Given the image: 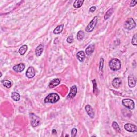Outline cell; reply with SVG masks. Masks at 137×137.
<instances>
[{
  "mask_svg": "<svg viewBox=\"0 0 137 137\" xmlns=\"http://www.w3.org/2000/svg\"><path fill=\"white\" fill-rule=\"evenodd\" d=\"M109 66L113 71H117L121 68V63L117 58H113L109 62Z\"/></svg>",
  "mask_w": 137,
  "mask_h": 137,
  "instance_id": "obj_1",
  "label": "cell"
},
{
  "mask_svg": "<svg viewBox=\"0 0 137 137\" xmlns=\"http://www.w3.org/2000/svg\"><path fill=\"white\" fill-rule=\"evenodd\" d=\"M60 100V97L57 94L52 93L47 95L44 99L45 103H55L57 102Z\"/></svg>",
  "mask_w": 137,
  "mask_h": 137,
  "instance_id": "obj_2",
  "label": "cell"
},
{
  "mask_svg": "<svg viewBox=\"0 0 137 137\" xmlns=\"http://www.w3.org/2000/svg\"><path fill=\"white\" fill-rule=\"evenodd\" d=\"M136 26V24L134 19L132 18H130L127 19L126 21H125L124 27L125 28L127 29V30H131L132 29L134 28Z\"/></svg>",
  "mask_w": 137,
  "mask_h": 137,
  "instance_id": "obj_3",
  "label": "cell"
},
{
  "mask_svg": "<svg viewBox=\"0 0 137 137\" xmlns=\"http://www.w3.org/2000/svg\"><path fill=\"white\" fill-rule=\"evenodd\" d=\"M97 20H98L97 17L96 16L92 19V20L89 23V24L87 25L86 28V31L88 33L91 32L94 30V28H95L96 25H97Z\"/></svg>",
  "mask_w": 137,
  "mask_h": 137,
  "instance_id": "obj_4",
  "label": "cell"
},
{
  "mask_svg": "<svg viewBox=\"0 0 137 137\" xmlns=\"http://www.w3.org/2000/svg\"><path fill=\"white\" fill-rule=\"evenodd\" d=\"M122 104L125 107L130 109V110H132L134 108V102L130 99H125L123 100Z\"/></svg>",
  "mask_w": 137,
  "mask_h": 137,
  "instance_id": "obj_5",
  "label": "cell"
},
{
  "mask_svg": "<svg viewBox=\"0 0 137 137\" xmlns=\"http://www.w3.org/2000/svg\"><path fill=\"white\" fill-rule=\"evenodd\" d=\"M31 118V125L33 127H36L38 126L40 123V119L39 117L36 116L34 113H31L30 114Z\"/></svg>",
  "mask_w": 137,
  "mask_h": 137,
  "instance_id": "obj_6",
  "label": "cell"
},
{
  "mask_svg": "<svg viewBox=\"0 0 137 137\" xmlns=\"http://www.w3.org/2000/svg\"><path fill=\"white\" fill-rule=\"evenodd\" d=\"M124 129L127 131L130 132H137V127L136 125L130 123H127L124 125Z\"/></svg>",
  "mask_w": 137,
  "mask_h": 137,
  "instance_id": "obj_7",
  "label": "cell"
},
{
  "mask_svg": "<svg viewBox=\"0 0 137 137\" xmlns=\"http://www.w3.org/2000/svg\"><path fill=\"white\" fill-rule=\"evenodd\" d=\"M36 75V72H35L34 68L32 66H30L27 70L26 72V76L27 78H32Z\"/></svg>",
  "mask_w": 137,
  "mask_h": 137,
  "instance_id": "obj_8",
  "label": "cell"
},
{
  "mask_svg": "<svg viewBox=\"0 0 137 137\" xmlns=\"http://www.w3.org/2000/svg\"><path fill=\"white\" fill-rule=\"evenodd\" d=\"M77 93V87H76V86L74 85L71 87L70 92L68 96V98H69V99L73 98V97L76 96Z\"/></svg>",
  "mask_w": 137,
  "mask_h": 137,
  "instance_id": "obj_9",
  "label": "cell"
},
{
  "mask_svg": "<svg viewBox=\"0 0 137 137\" xmlns=\"http://www.w3.org/2000/svg\"><path fill=\"white\" fill-rule=\"evenodd\" d=\"M25 66L24 64L23 63H20L18 64V65H16L13 67V70L17 72H20L23 71V70L25 69Z\"/></svg>",
  "mask_w": 137,
  "mask_h": 137,
  "instance_id": "obj_10",
  "label": "cell"
},
{
  "mask_svg": "<svg viewBox=\"0 0 137 137\" xmlns=\"http://www.w3.org/2000/svg\"><path fill=\"white\" fill-rule=\"evenodd\" d=\"M128 84L129 87L131 88L134 87L136 85V80L132 76H130L128 78Z\"/></svg>",
  "mask_w": 137,
  "mask_h": 137,
  "instance_id": "obj_11",
  "label": "cell"
},
{
  "mask_svg": "<svg viewBox=\"0 0 137 137\" xmlns=\"http://www.w3.org/2000/svg\"><path fill=\"white\" fill-rule=\"evenodd\" d=\"M85 109L86 111L87 114L89 115V116L91 117L92 118H93L94 117V113L92 108L91 107V105H87L85 107Z\"/></svg>",
  "mask_w": 137,
  "mask_h": 137,
  "instance_id": "obj_12",
  "label": "cell"
},
{
  "mask_svg": "<svg viewBox=\"0 0 137 137\" xmlns=\"http://www.w3.org/2000/svg\"><path fill=\"white\" fill-rule=\"evenodd\" d=\"M122 84V81L120 78H116L113 80L112 85L113 87L116 89H118V88L120 86V85Z\"/></svg>",
  "mask_w": 137,
  "mask_h": 137,
  "instance_id": "obj_13",
  "label": "cell"
},
{
  "mask_svg": "<svg viewBox=\"0 0 137 137\" xmlns=\"http://www.w3.org/2000/svg\"><path fill=\"white\" fill-rule=\"evenodd\" d=\"M60 83V80L59 79H54L52 80V81H51L49 84V87L50 89H52V88H54L57 86L58 85H59Z\"/></svg>",
  "mask_w": 137,
  "mask_h": 137,
  "instance_id": "obj_14",
  "label": "cell"
},
{
  "mask_svg": "<svg viewBox=\"0 0 137 137\" xmlns=\"http://www.w3.org/2000/svg\"><path fill=\"white\" fill-rule=\"evenodd\" d=\"M43 50H44V46L42 44H40L39 46H38L36 49V56H40L42 54Z\"/></svg>",
  "mask_w": 137,
  "mask_h": 137,
  "instance_id": "obj_15",
  "label": "cell"
},
{
  "mask_svg": "<svg viewBox=\"0 0 137 137\" xmlns=\"http://www.w3.org/2000/svg\"><path fill=\"white\" fill-rule=\"evenodd\" d=\"M77 58L80 62H83L85 58V54L83 51H80L77 54Z\"/></svg>",
  "mask_w": 137,
  "mask_h": 137,
  "instance_id": "obj_16",
  "label": "cell"
},
{
  "mask_svg": "<svg viewBox=\"0 0 137 137\" xmlns=\"http://www.w3.org/2000/svg\"><path fill=\"white\" fill-rule=\"evenodd\" d=\"M94 46L93 44H91L86 49V53L87 55H91L94 50Z\"/></svg>",
  "mask_w": 137,
  "mask_h": 137,
  "instance_id": "obj_17",
  "label": "cell"
},
{
  "mask_svg": "<svg viewBox=\"0 0 137 137\" xmlns=\"http://www.w3.org/2000/svg\"><path fill=\"white\" fill-rule=\"evenodd\" d=\"M63 28H64L63 25H59V26H57L56 28L54 29L53 32L55 34H59L62 32L63 30Z\"/></svg>",
  "mask_w": 137,
  "mask_h": 137,
  "instance_id": "obj_18",
  "label": "cell"
},
{
  "mask_svg": "<svg viewBox=\"0 0 137 137\" xmlns=\"http://www.w3.org/2000/svg\"><path fill=\"white\" fill-rule=\"evenodd\" d=\"M11 98L15 101H18L20 100V95L17 92H13L11 94Z\"/></svg>",
  "mask_w": 137,
  "mask_h": 137,
  "instance_id": "obj_19",
  "label": "cell"
},
{
  "mask_svg": "<svg viewBox=\"0 0 137 137\" xmlns=\"http://www.w3.org/2000/svg\"><path fill=\"white\" fill-rule=\"evenodd\" d=\"M27 50V46L26 45H24V46H21L20 48V49H19V54L21 55H24L25 54V52H26V51Z\"/></svg>",
  "mask_w": 137,
  "mask_h": 137,
  "instance_id": "obj_20",
  "label": "cell"
},
{
  "mask_svg": "<svg viewBox=\"0 0 137 137\" xmlns=\"http://www.w3.org/2000/svg\"><path fill=\"white\" fill-rule=\"evenodd\" d=\"M84 2V1H81V0H77V1H76L73 4V6L75 8H79L82 6Z\"/></svg>",
  "mask_w": 137,
  "mask_h": 137,
  "instance_id": "obj_21",
  "label": "cell"
},
{
  "mask_svg": "<svg viewBox=\"0 0 137 137\" xmlns=\"http://www.w3.org/2000/svg\"><path fill=\"white\" fill-rule=\"evenodd\" d=\"M2 83L4 86H5V87L7 88V89H9V88L11 87V85H12L11 82L8 81V80H5V81H2Z\"/></svg>",
  "mask_w": 137,
  "mask_h": 137,
  "instance_id": "obj_22",
  "label": "cell"
},
{
  "mask_svg": "<svg viewBox=\"0 0 137 137\" xmlns=\"http://www.w3.org/2000/svg\"><path fill=\"white\" fill-rule=\"evenodd\" d=\"M84 36H85V34H84V33L83 31H79V32H78L77 35V39L81 41L83 39Z\"/></svg>",
  "mask_w": 137,
  "mask_h": 137,
  "instance_id": "obj_23",
  "label": "cell"
},
{
  "mask_svg": "<svg viewBox=\"0 0 137 137\" xmlns=\"http://www.w3.org/2000/svg\"><path fill=\"white\" fill-rule=\"evenodd\" d=\"M113 9H109L107 12L105 13V20H107V19H108L109 17L111 16V15L113 14Z\"/></svg>",
  "mask_w": 137,
  "mask_h": 137,
  "instance_id": "obj_24",
  "label": "cell"
},
{
  "mask_svg": "<svg viewBox=\"0 0 137 137\" xmlns=\"http://www.w3.org/2000/svg\"><path fill=\"white\" fill-rule=\"evenodd\" d=\"M93 84V93L95 94L96 95H97L98 94V89H97V83H96L95 80H93L92 81Z\"/></svg>",
  "mask_w": 137,
  "mask_h": 137,
  "instance_id": "obj_25",
  "label": "cell"
},
{
  "mask_svg": "<svg viewBox=\"0 0 137 137\" xmlns=\"http://www.w3.org/2000/svg\"><path fill=\"white\" fill-rule=\"evenodd\" d=\"M112 126L113 127V128L115 129V130H116L117 132H121V129L119 128L118 124H117V123L116 122H113V123Z\"/></svg>",
  "mask_w": 137,
  "mask_h": 137,
  "instance_id": "obj_26",
  "label": "cell"
},
{
  "mask_svg": "<svg viewBox=\"0 0 137 137\" xmlns=\"http://www.w3.org/2000/svg\"><path fill=\"white\" fill-rule=\"evenodd\" d=\"M103 62H104V60H103L102 58H101L100 62V64H99V71L100 72H102L103 68Z\"/></svg>",
  "mask_w": 137,
  "mask_h": 137,
  "instance_id": "obj_27",
  "label": "cell"
},
{
  "mask_svg": "<svg viewBox=\"0 0 137 137\" xmlns=\"http://www.w3.org/2000/svg\"><path fill=\"white\" fill-rule=\"evenodd\" d=\"M132 44L134 46H137V35L134 34V36H133L132 40Z\"/></svg>",
  "mask_w": 137,
  "mask_h": 137,
  "instance_id": "obj_28",
  "label": "cell"
},
{
  "mask_svg": "<svg viewBox=\"0 0 137 137\" xmlns=\"http://www.w3.org/2000/svg\"><path fill=\"white\" fill-rule=\"evenodd\" d=\"M77 133V130L76 128H73L71 131V136L72 137H75L76 136Z\"/></svg>",
  "mask_w": 137,
  "mask_h": 137,
  "instance_id": "obj_29",
  "label": "cell"
},
{
  "mask_svg": "<svg viewBox=\"0 0 137 137\" xmlns=\"http://www.w3.org/2000/svg\"><path fill=\"white\" fill-rule=\"evenodd\" d=\"M73 41V38L72 36H69L68 37L67 39V42L69 44H71L72 42Z\"/></svg>",
  "mask_w": 137,
  "mask_h": 137,
  "instance_id": "obj_30",
  "label": "cell"
},
{
  "mask_svg": "<svg viewBox=\"0 0 137 137\" xmlns=\"http://www.w3.org/2000/svg\"><path fill=\"white\" fill-rule=\"evenodd\" d=\"M137 1H132L131 2L130 6L131 7H134L135 5L137 4Z\"/></svg>",
  "mask_w": 137,
  "mask_h": 137,
  "instance_id": "obj_31",
  "label": "cell"
},
{
  "mask_svg": "<svg viewBox=\"0 0 137 137\" xmlns=\"http://www.w3.org/2000/svg\"><path fill=\"white\" fill-rule=\"evenodd\" d=\"M95 10H96L95 7H92L89 9V11L91 12H94L95 11Z\"/></svg>",
  "mask_w": 137,
  "mask_h": 137,
  "instance_id": "obj_32",
  "label": "cell"
},
{
  "mask_svg": "<svg viewBox=\"0 0 137 137\" xmlns=\"http://www.w3.org/2000/svg\"><path fill=\"white\" fill-rule=\"evenodd\" d=\"M52 132L54 134H56V133H57V132H56V131L55 130H53L52 131Z\"/></svg>",
  "mask_w": 137,
  "mask_h": 137,
  "instance_id": "obj_33",
  "label": "cell"
}]
</instances>
